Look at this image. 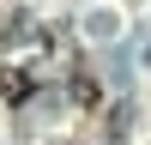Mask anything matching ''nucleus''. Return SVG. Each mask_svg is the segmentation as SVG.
Here are the masks:
<instances>
[{
	"label": "nucleus",
	"instance_id": "obj_1",
	"mask_svg": "<svg viewBox=\"0 0 151 145\" xmlns=\"http://www.w3.org/2000/svg\"><path fill=\"white\" fill-rule=\"evenodd\" d=\"M0 97H6V103H24V97H30V72H24V67H6V72H0Z\"/></svg>",
	"mask_w": 151,
	"mask_h": 145
},
{
	"label": "nucleus",
	"instance_id": "obj_2",
	"mask_svg": "<svg viewBox=\"0 0 151 145\" xmlns=\"http://www.w3.org/2000/svg\"><path fill=\"white\" fill-rule=\"evenodd\" d=\"M73 103H79V109H97V103H103V85H97L91 72H73Z\"/></svg>",
	"mask_w": 151,
	"mask_h": 145
}]
</instances>
